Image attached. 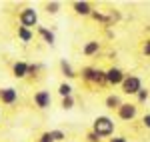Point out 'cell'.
<instances>
[{
    "label": "cell",
    "mask_w": 150,
    "mask_h": 142,
    "mask_svg": "<svg viewBox=\"0 0 150 142\" xmlns=\"http://www.w3.org/2000/svg\"><path fill=\"white\" fill-rule=\"evenodd\" d=\"M92 130L100 136V138H106L114 132V120L108 118V116H98L92 124Z\"/></svg>",
    "instance_id": "cell-1"
},
{
    "label": "cell",
    "mask_w": 150,
    "mask_h": 142,
    "mask_svg": "<svg viewBox=\"0 0 150 142\" xmlns=\"http://www.w3.org/2000/svg\"><path fill=\"white\" fill-rule=\"evenodd\" d=\"M140 90H142V82H140V78L138 76H132V74H130V76H126V80H124V82H122V92H124V94H138Z\"/></svg>",
    "instance_id": "cell-2"
},
{
    "label": "cell",
    "mask_w": 150,
    "mask_h": 142,
    "mask_svg": "<svg viewBox=\"0 0 150 142\" xmlns=\"http://www.w3.org/2000/svg\"><path fill=\"white\" fill-rule=\"evenodd\" d=\"M36 24H38V12H36L34 8H24V10L20 12V26L32 28Z\"/></svg>",
    "instance_id": "cell-3"
},
{
    "label": "cell",
    "mask_w": 150,
    "mask_h": 142,
    "mask_svg": "<svg viewBox=\"0 0 150 142\" xmlns=\"http://www.w3.org/2000/svg\"><path fill=\"white\" fill-rule=\"evenodd\" d=\"M116 112H118V118H120V120L130 122V120L136 118V114H138V106H136V104H130V102H124Z\"/></svg>",
    "instance_id": "cell-4"
},
{
    "label": "cell",
    "mask_w": 150,
    "mask_h": 142,
    "mask_svg": "<svg viewBox=\"0 0 150 142\" xmlns=\"http://www.w3.org/2000/svg\"><path fill=\"white\" fill-rule=\"evenodd\" d=\"M106 78H108V84L116 86V84H122L124 80H126V74L120 70V68L112 66V68H108V70H106Z\"/></svg>",
    "instance_id": "cell-5"
},
{
    "label": "cell",
    "mask_w": 150,
    "mask_h": 142,
    "mask_svg": "<svg viewBox=\"0 0 150 142\" xmlns=\"http://www.w3.org/2000/svg\"><path fill=\"white\" fill-rule=\"evenodd\" d=\"M34 104L38 108H42V110H44V108H48L50 104H52L50 92H48V90H38V92L34 94Z\"/></svg>",
    "instance_id": "cell-6"
},
{
    "label": "cell",
    "mask_w": 150,
    "mask_h": 142,
    "mask_svg": "<svg viewBox=\"0 0 150 142\" xmlns=\"http://www.w3.org/2000/svg\"><path fill=\"white\" fill-rule=\"evenodd\" d=\"M0 100L4 104H14L18 100V92L14 88H0Z\"/></svg>",
    "instance_id": "cell-7"
},
{
    "label": "cell",
    "mask_w": 150,
    "mask_h": 142,
    "mask_svg": "<svg viewBox=\"0 0 150 142\" xmlns=\"http://www.w3.org/2000/svg\"><path fill=\"white\" fill-rule=\"evenodd\" d=\"M74 12L76 14H80V16H92V6L88 4V2H84V0H78V2H74Z\"/></svg>",
    "instance_id": "cell-8"
},
{
    "label": "cell",
    "mask_w": 150,
    "mask_h": 142,
    "mask_svg": "<svg viewBox=\"0 0 150 142\" xmlns=\"http://www.w3.org/2000/svg\"><path fill=\"white\" fill-rule=\"evenodd\" d=\"M12 74H14L16 78H24V76H28V64L22 62V60L14 62V66H12Z\"/></svg>",
    "instance_id": "cell-9"
},
{
    "label": "cell",
    "mask_w": 150,
    "mask_h": 142,
    "mask_svg": "<svg viewBox=\"0 0 150 142\" xmlns=\"http://www.w3.org/2000/svg\"><path fill=\"white\" fill-rule=\"evenodd\" d=\"M104 104H106V108H110V110H114V108L118 110L124 102L120 100V96H118V94H108V96H106V100H104Z\"/></svg>",
    "instance_id": "cell-10"
},
{
    "label": "cell",
    "mask_w": 150,
    "mask_h": 142,
    "mask_svg": "<svg viewBox=\"0 0 150 142\" xmlns=\"http://www.w3.org/2000/svg\"><path fill=\"white\" fill-rule=\"evenodd\" d=\"M38 34H40V38H42L46 44H50V46H52V44H54V40H56V38H54V32H52V30H48L46 26H38Z\"/></svg>",
    "instance_id": "cell-11"
},
{
    "label": "cell",
    "mask_w": 150,
    "mask_h": 142,
    "mask_svg": "<svg viewBox=\"0 0 150 142\" xmlns=\"http://www.w3.org/2000/svg\"><path fill=\"white\" fill-rule=\"evenodd\" d=\"M98 50H100V42H98V40H90V42H86L84 48H82L84 56H94Z\"/></svg>",
    "instance_id": "cell-12"
},
{
    "label": "cell",
    "mask_w": 150,
    "mask_h": 142,
    "mask_svg": "<svg viewBox=\"0 0 150 142\" xmlns=\"http://www.w3.org/2000/svg\"><path fill=\"white\" fill-rule=\"evenodd\" d=\"M94 84H98V86H106L108 84V78H106V70H100V68H96L94 70V78H92Z\"/></svg>",
    "instance_id": "cell-13"
},
{
    "label": "cell",
    "mask_w": 150,
    "mask_h": 142,
    "mask_svg": "<svg viewBox=\"0 0 150 142\" xmlns=\"http://www.w3.org/2000/svg\"><path fill=\"white\" fill-rule=\"evenodd\" d=\"M18 38L22 40V42H30L32 38H34V34H32V30L30 28H24V26H18Z\"/></svg>",
    "instance_id": "cell-14"
},
{
    "label": "cell",
    "mask_w": 150,
    "mask_h": 142,
    "mask_svg": "<svg viewBox=\"0 0 150 142\" xmlns=\"http://www.w3.org/2000/svg\"><path fill=\"white\" fill-rule=\"evenodd\" d=\"M60 70H62V74H64L66 78H74V76H76L74 70H72V66H70V62H66V60H60Z\"/></svg>",
    "instance_id": "cell-15"
},
{
    "label": "cell",
    "mask_w": 150,
    "mask_h": 142,
    "mask_svg": "<svg viewBox=\"0 0 150 142\" xmlns=\"http://www.w3.org/2000/svg\"><path fill=\"white\" fill-rule=\"evenodd\" d=\"M58 94L62 96V98H66V96H72V86L66 82H62L60 86H58Z\"/></svg>",
    "instance_id": "cell-16"
},
{
    "label": "cell",
    "mask_w": 150,
    "mask_h": 142,
    "mask_svg": "<svg viewBox=\"0 0 150 142\" xmlns=\"http://www.w3.org/2000/svg\"><path fill=\"white\" fill-rule=\"evenodd\" d=\"M94 70H96V68H92V66H86V68H82V78H84L86 82H92Z\"/></svg>",
    "instance_id": "cell-17"
},
{
    "label": "cell",
    "mask_w": 150,
    "mask_h": 142,
    "mask_svg": "<svg viewBox=\"0 0 150 142\" xmlns=\"http://www.w3.org/2000/svg\"><path fill=\"white\" fill-rule=\"evenodd\" d=\"M92 18H94V20H96V22H104V24H110V18H108V16H104L102 12H96V10H94V12H92Z\"/></svg>",
    "instance_id": "cell-18"
},
{
    "label": "cell",
    "mask_w": 150,
    "mask_h": 142,
    "mask_svg": "<svg viewBox=\"0 0 150 142\" xmlns=\"http://www.w3.org/2000/svg\"><path fill=\"white\" fill-rule=\"evenodd\" d=\"M50 136H52L54 142H62L64 138H66V134H64L62 130H50Z\"/></svg>",
    "instance_id": "cell-19"
},
{
    "label": "cell",
    "mask_w": 150,
    "mask_h": 142,
    "mask_svg": "<svg viewBox=\"0 0 150 142\" xmlns=\"http://www.w3.org/2000/svg\"><path fill=\"white\" fill-rule=\"evenodd\" d=\"M58 8H60V2H48L46 4V12L48 14H56Z\"/></svg>",
    "instance_id": "cell-20"
},
{
    "label": "cell",
    "mask_w": 150,
    "mask_h": 142,
    "mask_svg": "<svg viewBox=\"0 0 150 142\" xmlns=\"http://www.w3.org/2000/svg\"><path fill=\"white\" fill-rule=\"evenodd\" d=\"M72 106H74V98H72V96H66V98H62V108H64V110H70Z\"/></svg>",
    "instance_id": "cell-21"
},
{
    "label": "cell",
    "mask_w": 150,
    "mask_h": 142,
    "mask_svg": "<svg viewBox=\"0 0 150 142\" xmlns=\"http://www.w3.org/2000/svg\"><path fill=\"white\" fill-rule=\"evenodd\" d=\"M148 96H150V92L146 90V88H142L138 94H136V98H138V102H146V100H148Z\"/></svg>",
    "instance_id": "cell-22"
},
{
    "label": "cell",
    "mask_w": 150,
    "mask_h": 142,
    "mask_svg": "<svg viewBox=\"0 0 150 142\" xmlns=\"http://www.w3.org/2000/svg\"><path fill=\"white\" fill-rule=\"evenodd\" d=\"M86 138H88L90 142H100V136H98V134H96L94 130H90V132H88V136H86Z\"/></svg>",
    "instance_id": "cell-23"
},
{
    "label": "cell",
    "mask_w": 150,
    "mask_h": 142,
    "mask_svg": "<svg viewBox=\"0 0 150 142\" xmlns=\"http://www.w3.org/2000/svg\"><path fill=\"white\" fill-rule=\"evenodd\" d=\"M38 142H54L52 140V136H50V132H44L40 138H38Z\"/></svg>",
    "instance_id": "cell-24"
},
{
    "label": "cell",
    "mask_w": 150,
    "mask_h": 142,
    "mask_svg": "<svg viewBox=\"0 0 150 142\" xmlns=\"http://www.w3.org/2000/svg\"><path fill=\"white\" fill-rule=\"evenodd\" d=\"M38 70H40V66H38V64H28V74H32V76H34Z\"/></svg>",
    "instance_id": "cell-25"
},
{
    "label": "cell",
    "mask_w": 150,
    "mask_h": 142,
    "mask_svg": "<svg viewBox=\"0 0 150 142\" xmlns=\"http://www.w3.org/2000/svg\"><path fill=\"white\" fill-rule=\"evenodd\" d=\"M142 52H144L146 56H150V38L146 40V42H144V46H142Z\"/></svg>",
    "instance_id": "cell-26"
},
{
    "label": "cell",
    "mask_w": 150,
    "mask_h": 142,
    "mask_svg": "<svg viewBox=\"0 0 150 142\" xmlns=\"http://www.w3.org/2000/svg\"><path fill=\"white\" fill-rule=\"evenodd\" d=\"M142 124H144L146 128H150V114H144V116H142Z\"/></svg>",
    "instance_id": "cell-27"
},
{
    "label": "cell",
    "mask_w": 150,
    "mask_h": 142,
    "mask_svg": "<svg viewBox=\"0 0 150 142\" xmlns=\"http://www.w3.org/2000/svg\"><path fill=\"white\" fill-rule=\"evenodd\" d=\"M110 142H126L124 136H114V138H110Z\"/></svg>",
    "instance_id": "cell-28"
}]
</instances>
